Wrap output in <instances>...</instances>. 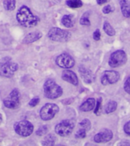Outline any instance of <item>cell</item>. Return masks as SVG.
<instances>
[{
  "mask_svg": "<svg viewBox=\"0 0 130 146\" xmlns=\"http://www.w3.org/2000/svg\"><path fill=\"white\" fill-rule=\"evenodd\" d=\"M16 18L19 24L25 28L34 27L40 21V19L34 15L26 5H23L19 9L17 12Z\"/></svg>",
  "mask_w": 130,
  "mask_h": 146,
  "instance_id": "1",
  "label": "cell"
},
{
  "mask_svg": "<svg viewBox=\"0 0 130 146\" xmlns=\"http://www.w3.org/2000/svg\"><path fill=\"white\" fill-rule=\"evenodd\" d=\"M18 69V65L12 60V58L5 57L0 60V76L10 78L14 75V72Z\"/></svg>",
  "mask_w": 130,
  "mask_h": 146,
  "instance_id": "2",
  "label": "cell"
},
{
  "mask_svg": "<svg viewBox=\"0 0 130 146\" xmlns=\"http://www.w3.org/2000/svg\"><path fill=\"white\" fill-rule=\"evenodd\" d=\"M43 91L46 97L51 100L58 98L62 94V89L61 86H59L54 80L51 79L47 80L44 83Z\"/></svg>",
  "mask_w": 130,
  "mask_h": 146,
  "instance_id": "3",
  "label": "cell"
},
{
  "mask_svg": "<svg viewBox=\"0 0 130 146\" xmlns=\"http://www.w3.org/2000/svg\"><path fill=\"white\" fill-rule=\"evenodd\" d=\"M71 33L59 28H53L48 32V38L56 42H66L71 38Z\"/></svg>",
  "mask_w": 130,
  "mask_h": 146,
  "instance_id": "4",
  "label": "cell"
},
{
  "mask_svg": "<svg viewBox=\"0 0 130 146\" xmlns=\"http://www.w3.org/2000/svg\"><path fill=\"white\" fill-rule=\"evenodd\" d=\"M75 122L72 119H66L62 121L56 125L55 132L60 136L65 137L69 135L73 131Z\"/></svg>",
  "mask_w": 130,
  "mask_h": 146,
  "instance_id": "5",
  "label": "cell"
},
{
  "mask_svg": "<svg viewBox=\"0 0 130 146\" xmlns=\"http://www.w3.org/2000/svg\"><path fill=\"white\" fill-rule=\"evenodd\" d=\"M14 129L17 134L23 137L29 136L33 132V124L28 120H22L15 123Z\"/></svg>",
  "mask_w": 130,
  "mask_h": 146,
  "instance_id": "6",
  "label": "cell"
},
{
  "mask_svg": "<svg viewBox=\"0 0 130 146\" xmlns=\"http://www.w3.org/2000/svg\"><path fill=\"white\" fill-rule=\"evenodd\" d=\"M59 106L55 103H47L43 106L40 112V118L44 121L52 119L59 112Z\"/></svg>",
  "mask_w": 130,
  "mask_h": 146,
  "instance_id": "7",
  "label": "cell"
},
{
  "mask_svg": "<svg viewBox=\"0 0 130 146\" xmlns=\"http://www.w3.org/2000/svg\"><path fill=\"white\" fill-rule=\"evenodd\" d=\"M127 57L125 51L123 50H116L112 54L109 59V65L111 67H118L125 64Z\"/></svg>",
  "mask_w": 130,
  "mask_h": 146,
  "instance_id": "8",
  "label": "cell"
},
{
  "mask_svg": "<svg viewBox=\"0 0 130 146\" xmlns=\"http://www.w3.org/2000/svg\"><path fill=\"white\" fill-rule=\"evenodd\" d=\"M3 103L5 107L11 110H14L18 107L20 105V93L18 90L14 89L7 98L5 99Z\"/></svg>",
  "mask_w": 130,
  "mask_h": 146,
  "instance_id": "9",
  "label": "cell"
},
{
  "mask_svg": "<svg viewBox=\"0 0 130 146\" xmlns=\"http://www.w3.org/2000/svg\"><path fill=\"white\" fill-rule=\"evenodd\" d=\"M56 63L59 67L62 68H72L75 65V60L69 54L63 53L59 55L56 59Z\"/></svg>",
  "mask_w": 130,
  "mask_h": 146,
  "instance_id": "10",
  "label": "cell"
},
{
  "mask_svg": "<svg viewBox=\"0 0 130 146\" xmlns=\"http://www.w3.org/2000/svg\"><path fill=\"white\" fill-rule=\"evenodd\" d=\"M119 79V74L114 70H106L101 76V83L103 85L115 84Z\"/></svg>",
  "mask_w": 130,
  "mask_h": 146,
  "instance_id": "11",
  "label": "cell"
},
{
  "mask_svg": "<svg viewBox=\"0 0 130 146\" xmlns=\"http://www.w3.org/2000/svg\"><path fill=\"white\" fill-rule=\"evenodd\" d=\"M114 134L110 129H104L99 133H97L94 137V140L97 143H105L108 142L113 139Z\"/></svg>",
  "mask_w": 130,
  "mask_h": 146,
  "instance_id": "12",
  "label": "cell"
},
{
  "mask_svg": "<svg viewBox=\"0 0 130 146\" xmlns=\"http://www.w3.org/2000/svg\"><path fill=\"white\" fill-rule=\"evenodd\" d=\"M62 78L65 81L69 82V83L73 84L75 86L78 85V77L76 76V74L73 71L69 70H65L62 72Z\"/></svg>",
  "mask_w": 130,
  "mask_h": 146,
  "instance_id": "13",
  "label": "cell"
},
{
  "mask_svg": "<svg viewBox=\"0 0 130 146\" xmlns=\"http://www.w3.org/2000/svg\"><path fill=\"white\" fill-rule=\"evenodd\" d=\"M79 72H80L81 76V77H82L85 83L90 84L93 81L94 77H93L92 73H91L90 70L87 69V68H85L84 67H81L79 68Z\"/></svg>",
  "mask_w": 130,
  "mask_h": 146,
  "instance_id": "14",
  "label": "cell"
},
{
  "mask_svg": "<svg viewBox=\"0 0 130 146\" xmlns=\"http://www.w3.org/2000/svg\"><path fill=\"white\" fill-rule=\"evenodd\" d=\"M41 37H42V34L39 32V31L31 32V33H29L28 35H27L25 36V38H24L22 42L24 44H31L39 40Z\"/></svg>",
  "mask_w": 130,
  "mask_h": 146,
  "instance_id": "15",
  "label": "cell"
},
{
  "mask_svg": "<svg viewBox=\"0 0 130 146\" xmlns=\"http://www.w3.org/2000/svg\"><path fill=\"white\" fill-rule=\"evenodd\" d=\"M95 106V100L94 98H89L80 106L79 110L82 112H89L92 110Z\"/></svg>",
  "mask_w": 130,
  "mask_h": 146,
  "instance_id": "16",
  "label": "cell"
},
{
  "mask_svg": "<svg viewBox=\"0 0 130 146\" xmlns=\"http://www.w3.org/2000/svg\"><path fill=\"white\" fill-rule=\"evenodd\" d=\"M76 19L73 15H66L62 19V24L66 28H72L74 26Z\"/></svg>",
  "mask_w": 130,
  "mask_h": 146,
  "instance_id": "17",
  "label": "cell"
},
{
  "mask_svg": "<svg viewBox=\"0 0 130 146\" xmlns=\"http://www.w3.org/2000/svg\"><path fill=\"white\" fill-rule=\"evenodd\" d=\"M120 7L123 16L130 18V3L127 0H121Z\"/></svg>",
  "mask_w": 130,
  "mask_h": 146,
  "instance_id": "18",
  "label": "cell"
},
{
  "mask_svg": "<svg viewBox=\"0 0 130 146\" xmlns=\"http://www.w3.org/2000/svg\"><path fill=\"white\" fill-rule=\"evenodd\" d=\"M56 138L53 134H49L46 137L45 139L43 141V145H53L56 142Z\"/></svg>",
  "mask_w": 130,
  "mask_h": 146,
  "instance_id": "19",
  "label": "cell"
},
{
  "mask_svg": "<svg viewBox=\"0 0 130 146\" xmlns=\"http://www.w3.org/2000/svg\"><path fill=\"white\" fill-rule=\"evenodd\" d=\"M66 5L69 7L76 9V8L81 7L83 3L81 2V0H66Z\"/></svg>",
  "mask_w": 130,
  "mask_h": 146,
  "instance_id": "20",
  "label": "cell"
},
{
  "mask_svg": "<svg viewBox=\"0 0 130 146\" xmlns=\"http://www.w3.org/2000/svg\"><path fill=\"white\" fill-rule=\"evenodd\" d=\"M117 108V103L115 101H110L105 107L106 113H111L116 110Z\"/></svg>",
  "mask_w": 130,
  "mask_h": 146,
  "instance_id": "21",
  "label": "cell"
},
{
  "mask_svg": "<svg viewBox=\"0 0 130 146\" xmlns=\"http://www.w3.org/2000/svg\"><path fill=\"white\" fill-rule=\"evenodd\" d=\"M15 3H16L15 0H4L3 5L5 9L8 11H12L15 8Z\"/></svg>",
  "mask_w": 130,
  "mask_h": 146,
  "instance_id": "22",
  "label": "cell"
},
{
  "mask_svg": "<svg viewBox=\"0 0 130 146\" xmlns=\"http://www.w3.org/2000/svg\"><path fill=\"white\" fill-rule=\"evenodd\" d=\"M104 31L106 32V34H107V35L110 36H114V35H115V33H116L115 29L110 25V24L108 22H104Z\"/></svg>",
  "mask_w": 130,
  "mask_h": 146,
  "instance_id": "23",
  "label": "cell"
},
{
  "mask_svg": "<svg viewBox=\"0 0 130 146\" xmlns=\"http://www.w3.org/2000/svg\"><path fill=\"white\" fill-rule=\"evenodd\" d=\"M80 24L82 25H90L91 22L89 20V13L88 12H85L81 16L80 19Z\"/></svg>",
  "mask_w": 130,
  "mask_h": 146,
  "instance_id": "24",
  "label": "cell"
},
{
  "mask_svg": "<svg viewBox=\"0 0 130 146\" xmlns=\"http://www.w3.org/2000/svg\"><path fill=\"white\" fill-rule=\"evenodd\" d=\"M80 126L82 128V129H85L86 131H88V130L91 129V122L90 120L88 119H84L82 120L81 122L79 123Z\"/></svg>",
  "mask_w": 130,
  "mask_h": 146,
  "instance_id": "25",
  "label": "cell"
},
{
  "mask_svg": "<svg viewBox=\"0 0 130 146\" xmlns=\"http://www.w3.org/2000/svg\"><path fill=\"white\" fill-rule=\"evenodd\" d=\"M48 131V128L47 125H43V126H40L39 129H37V131L36 132V134L39 135V136H42V135H44L45 134H47V132Z\"/></svg>",
  "mask_w": 130,
  "mask_h": 146,
  "instance_id": "26",
  "label": "cell"
},
{
  "mask_svg": "<svg viewBox=\"0 0 130 146\" xmlns=\"http://www.w3.org/2000/svg\"><path fill=\"white\" fill-rule=\"evenodd\" d=\"M86 136V130L85 129H81L76 132V137L78 139H84Z\"/></svg>",
  "mask_w": 130,
  "mask_h": 146,
  "instance_id": "27",
  "label": "cell"
},
{
  "mask_svg": "<svg viewBox=\"0 0 130 146\" xmlns=\"http://www.w3.org/2000/svg\"><path fill=\"white\" fill-rule=\"evenodd\" d=\"M101 103H102L101 98H99L97 102V105H95L96 106V107H95V113L96 114V115H99V113L100 112V109H101Z\"/></svg>",
  "mask_w": 130,
  "mask_h": 146,
  "instance_id": "28",
  "label": "cell"
},
{
  "mask_svg": "<svg viewBox=\"0 0 130 146\" xmlns=\"http://www.w3.org/2000/svg\"><path fill=\"white\" fill-rule=\"evenodd\" d=\"M40 102V98L37 96V97H33L32 100H31L30 102H29V106H31V107H34L36 106L37 105L38 103Z\"/></svg>",
  "mask_w": 130,
  "mask_h": 146,
  "instance_id": "29",
  "label": "cell"
},
{
  "mask_svg": "<svg viewBox=\"0 0 130 146\" xmlns=\"http://www.w3.org/2000/svg\"><path fill=\"white\" fill-rule=\"evenodd\" d=\"M124 90L125 91L130 95V77L127 78L124 84Z\"/></svg>",
  "mask_w": 130,
  "mask_h": 146,
  "instance_id": "30",
  "label": "cell"
},
{
  "mask_svg": "<svg viewBox=\"0 0 130 146\" xmlns=\"http://www.w3.org/2000/svg\"><path fill=\"white\" fill-rule=\"evenodd\" d=\"M124 132L125 134L130 136V121L126 122L124 125Z\"/></svg>",
  "mask_w": 130,
  "mask_h": 146,
  "instance_id": "31",
  "label": "cell"
},
{
  "mask_svg": "<svg viewBox=\"0 0 130 146\" xmlns=\"http://www.w3.org/2000/svg\"><path fill=\"white\" fill-rule=\"evenodd\" d=\"M113 11H114V9L110 5H106V6L104 7V9H103V12H104V14H109V13H110Z\"/></svg>",
  "mask_w": 130,
  "mask_h": 146,
  "instance_id": "32",
  "label": "cell"
},
{
  "mask_svg": "<svg viewBox=\"0 0 130 146\" xmlns=\"http://www.w3.org/2000/svg\"><path fill=\"white\" fill-rule=\"evenodd\" d=\"M93 37H94V39H95V41H99L100 39V31L99 29H97L94 32Z\"/></svg>",
  "mask_w": 130,
  "mask_h": 146,
  "instance_id": "33",
  "label": "cell"
},
{
  "mask_svg": "<svg viewBox=\"0 0 130 146\" xmlns=\"http://www.w3.org/2000/svg\"><path fill=\"white\" fill-rule=\"evenodd\" d=\"M110 0H97V3L98 5H103V4L107 3Z\"/></svg>",
  "mask_w": 130,
  "mask_h": 146,
  "instance_id": "34",
  "label": "cell"
},
{
  "mask_svg": "<svg viewBox=\"0 0 130 146\" xmlns=\"http://www.w3.org/2000/svg\"><path fill=\"white\" fill-rule=\"evenodd\" d=\"M2 122H3V117H2V115L0 114V124L2 123Z\"/></svg>",
  "mask_w": 130,
  "mask_h": 146,
  "instance_id": "35",
  "label": "cell"
}]
</instances>
